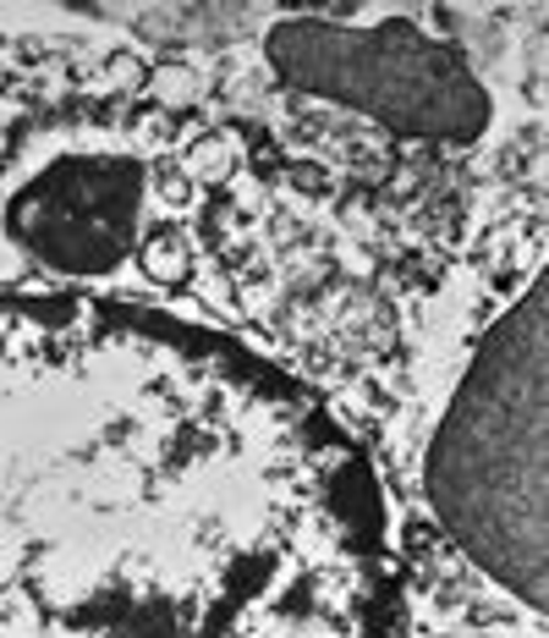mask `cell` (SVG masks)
I'll use <instances>...</instances> for the list:
<instances>
[{
  "mask_svg": "<svg viewBox=\"0 0 549 638\" xmlns=\"http://www.w3.org/2000/svg\"><path fill=\"white\" fill-rule=\"evenodd\" d=\"M0 638H401L368 452L149 308H0Z\"/></svg>",
  "mask_w": 549,
  "mask_h": 638,
  "instance_id": "6da1fadb",
  "label": "cell"
},
{
  "mask_svg": "<svg viewBox=\"0 0 549 638\" xmlns=\"http://www.w3.org/2000/svg\"><path fill=\"white\" fill-rule=\"evenodd\" d=\"M544 281L489 331L456 391L434 452L428 495L439 523L505 589L544 605V375H549Z\"/></svg>",
  "mask_w": 549,
  "mask_h": 638,
  "instance_id": "7a4b0ae2",
  "label": "cell"
},
{
  "mask_svg": "<svg viewBox=\"0 0 549 638\" xmlns=\"http://www.w3.org/2000/svg\"><path fill=\"white\" fill-rule=\"evenodd\" d=\"M270 61L286 83L357 105L401 133L478 138L489 100L461 67V56L412 23L335 29V23H281L270 34Z\"/></svg>",
  "mask_w": 549,
  "mask_h": 638,
  "instance_id": "3957f363",
  "label": "cell"
},
{
  "mask_svg": "<svg viewBox=\"0 0 549 638\" xmlns=\"http://www.w3.org/2000/svg\"><path fill=\"white\" fill-rule=\"evenodd\" d=\"M144 270H149L155 281H165V286H182V281L193 275L187 242H182L176 231H160V237H149V248H144Z\"/></svg>",
  "mask_w": 549,
  "mask_h": 638,
  "instance_id": "277c9868",
  "label": "cell"
}]
</instances>
